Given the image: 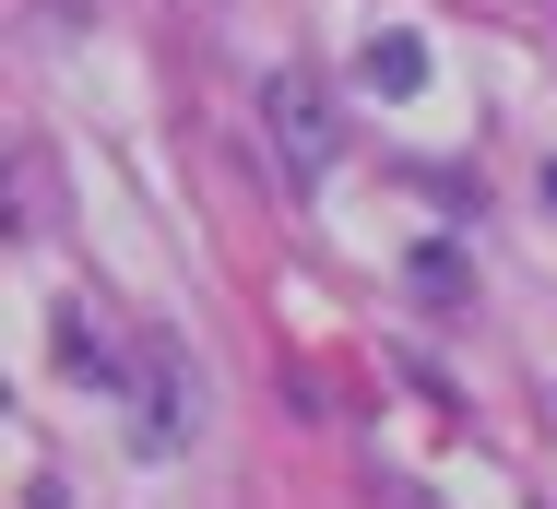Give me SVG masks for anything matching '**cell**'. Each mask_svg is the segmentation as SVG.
<instances>
[{
  "instance_id": "cell-4",
  "label": "cell",
  "mask_w": 557,
  "mask_h": 509,
  "mask_svg": "<svg viewBox=\"0 0 557 509\" xmlns=\"http://www.w3.org/2000/svg\"><path fill=\"white\" fill-rule=\"evenodd\" d=\"M416 297H440V308H462V261H450V249H416Z\"/></svg>"
},
{
  "instance_id": "cell-1",
  "label": "cell",
  "mask_w": 557,
  "mask_h": 509,
  "mask_svg": "<svg viewBox=\"0 0 557 509\" xmlns=\"http://www.w3.org/2000/svg\"><path fill=\"white\" fill-rule=\"evenodd\" d=\"M119 426H131V462H190L202 450V368L166 320L119 332Z\"/></svg>"
},
{
  "instance_id": "cell-2",
  "label": "cell",
  "mask_w": 557,
  "mask_h": 509,
  "mask_svg": "<svg viewBox=\"0 0 557 509\" xmlns=\"http://www.w3.org/2000/svg\"><path fill=\"white\" fill-rule=\"evenodd\" d=\"M261 131H273V166H285V190L309 202L321 178H333L344 131H333V96H321V72H273L261 84Z\"/></svg>"
},
{
  "instance_id": "cell-3",
  "label": "cell",
  "mask_w": 557,
  "mask_h": 509,
  "mask_svg": "<svg viewBox=\"0 0 557 509\" xmlns=\"http://www.w3.org/2000/svg\"><path fill=\"white\" fill-rule=\"evenodd\" d=\"M416 84H428V48L416 36H380L368 48V96H416Z\"/></svg>"
},
{
  "instance_id": "cell-5",
  "label": "cell",
  "mask_w": 557,
  "mask_h": 509,
  "mask_svg": "<svg viewBox=\"0 0 557 509\" xmlns=\"http://www.w3.org/2000/svg\"><path fill=\"white\" fill-rule=\"evenodd\" d=\"M84 12H96V0H36V24H84Z\"/></svg>"
}]
</instances>
